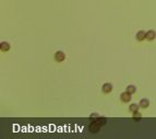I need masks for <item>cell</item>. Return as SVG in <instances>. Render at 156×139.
<instances>
[{"mask_svg": "<svg viewBox=\"0 0 156 139\" xmlns=\"http://www.w3.org/2000/svg\"><path fill=\"white\" fill-rule=\"evenodd\" d=\"M132 117H133L135 121H139V120H141L142 115H141V113H140V112L138 111V112H134V113H133V116H132Z\"/></svg>", "mask_w": 156, "mask_h": 139, "instance_id": "11", "label": "cell"}, {"mask_svg": "<svg viewBox=\"0 0 156 139\" xmlns=\"http://www.w3.org/2000/svg\"><path fill=\"white\" fill-rule=\"evenodd\" d=\"M106 123V120L103 117H96L94 121H92V123L89 124L88 126V130L91 131V133H97V131L101 129V127H103Z\"/></svg>", "mask_w": 156, "mask_h": 139, "instance_id": "1", "label": "cell"}, {"mask_svg": "<svg viewBox=\"0 0 156 139\" xmlns=\"http://www.w3.org/2000/svg\"><path fill=\"white\" fill-rule=\"evenodd\" d=\"M126 91H128L129 94L133 95V94H135V91H137V87H135L134 85H129V86H127V90Z\"/></svg>", "mask_w": 156, "mask_h": 139, "instance_id": "9", "label": "cell"}, {"mask_svg": "<svg viewBox=\"0 0 156 139\" xmlns=\"http://www.w3.org/2000/svg\"><path fill=\"white\" fill-rule=\"evenodd\" d=\"M1 51H8L9 49H10V45L8 44V42H1Z\"/></svg>", "mask_w": 156, "mask_h": 139, "instance_id": "10", "label": "cell"}, {"mask_svg": "<svg viewBox=\"0 0 156 139\" xmlns=\"http://www.w3.org/2000/svg\"><path fill=\"white\" fill-rule=\"evenodd\" d=\"M102 91L104 94H109V92L112 91V85L110 83H105L104 85L102 86Z\"/></svg>", "mask_w": 156, "mask_h": 139, "instance_id": "4", "label": "cell"}, {"mask_svg": "<svg viewBox=\"0 0 156 139\" xmlns=\"http://www.w3.org/2000/svg\"><path fill=\"white\" fill-rule=\"evenodd\" d=\"M131 94H129L128 91H124L120 95V100L123 102V103H128V102L131 101Z\"/></svg>", "mask_w": 156, "mask_h": 139, "instance_id": "2", "label": "cell"}, {"mask_svg": "<svg viewBox=\"0 0 156 139\" xmlns=\"http://www.w3.org/2000/svg\"><path fill=\"white\" fill-rule=\"evenodd\" d=\"M139 108H140V104L132 103V104H130V107H129V111L132 112V113H134V112H138L139 111Z\"/></svg>", "mask_w": 156, "mask_h": 139, "instance_id": "8", "label": "cell"}, {"mask_svg": "<svg viewBox=\"0 0 156 139\" xmlns=\"http://www.w3.org/2000/svg\"><path fill=\"white\" fill-rule=\"evenodd\" d=\"M65 59H66V54L62 51H57L55 53V60L57 62H62L65 61Z\"/></svg>", "mask_w": 156, "mask_h": 139, "instance_id": "5", "label": "cell"}, {"mask_svg": "<svg viewBox=\"0 0 156 139\" xmlns=\"http://www.w3.org/2000/svg\"><path fill=\"white\" fill-rule=\"evenodd\" d=\"M139 104H140V108L146 109V108H148V105H150V100L146 98H143V99H141V101Z\"/></svg>", "mask_w": 156, "mask_h": 139, "instance_id": "7", "label": "cell"}, {"mask_svg": "<svg viewBox=\"0 0 156 139\" xmlns=\"http://www.w3.org/2000/svg\"><path fill=\"white\" fill-rule=\"evenodd\" d=\"M135 39H137L138 41H143L144 39H146V32L139 31L137 34H135Z\"/></svg>", "mask_w": 156, "mask_h": 139, "instance_id": "3", "label": "cell"}, {"mask_svg": "<svg viewBox=\"0 0 156 139\" xmlns=\"http://www.w3.org/2000/svg\"><path fill=\"white\" fill-rule=\"evenodd\" d=\"M155 38H156V32L155 31L150 29L148 32H146V39H147V40L152 41V40H154Z\"/></svg>", "mask_w": 156, "mask_h": 139, "instance_id": "6", "label": "cell"}]
</instances>
